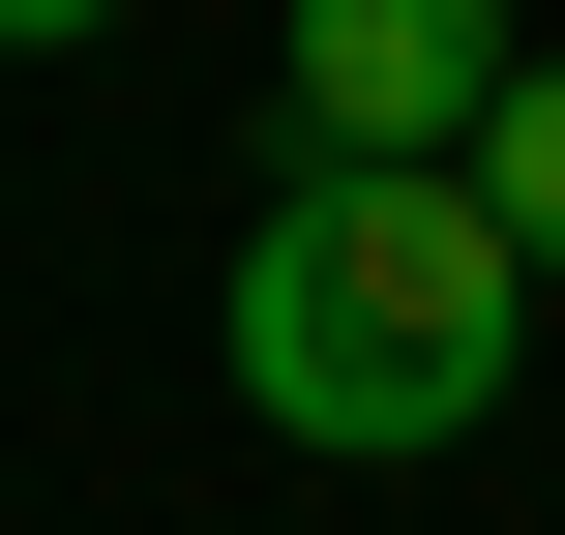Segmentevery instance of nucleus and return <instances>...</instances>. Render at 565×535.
<instances>
[{"mask_svg": "<svg viewBox=\"0 0 565 535\" xmlns=\"http://www.w3.org/2000/svg\"><path fill=\"white\" fill-rule=\"evenodd\" d=\"M507 387H536V268L477 238V179H358V149H298V179L238 208V417H268V447L417 477V447H477Z\"/></svg>", "mask_w": 565, "mask_h": 535, "instance_id": "1", "label": "nucleus"}, {"mask_svg": "<svg viewBox=\"0 0 565 535\" xmlns=\"http://www.w3.org/2000/svg\"><path fill=\"white\" fill-rule=\"evenodd\" d=\"M298 60V149H358V179H477V119H507V0H298L268 30Z\"/></svg>", "mask_w": 565, "mask_h": 535, "instance_id": "2", "label": "nucleus"}, {"mask_svg": "<svg viewBox=\"0 0 565 535\" xmlns=\"http://www.w3.org/2000/svg\"><path fill=\"white\" fill-rule=\"evenodd\" d=\"M477 238L565 298V60H507V119H477Z\"/></svg>", "mask_w": 565, "mask_h": 535, "instance_id": "3", "label": "nucleus"}, {"mask_svg": "<svg viewBox=\"0 0 565 535\" xmlns=\"http://www.w3.org/2000/svg\"><path fill=\"white\" fill-rule=\"evenodd\" d=\"M89 30H119V0H0V60H89Z\"/></svg>", "mask_w": 565, "mask_h": 535, "instance_id": "4", "label": "nucleus"}]
</instances>
